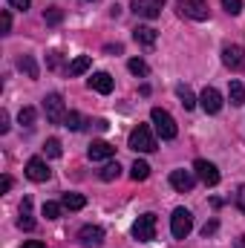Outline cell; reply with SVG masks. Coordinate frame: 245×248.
I'll return each instance as SVG.
<instances>
[{
    "instance_id": "obj_1",
    "label": "cell",
    "mask_w": 245,
    "mask_h": 248,
    "mask_svg": "<svg viewBox=\"0 0 245 248\" xmlns=\"http://www.w3.org/2000/svg\"><path fill=\"white\" fill-rule=\"evenodd\" d=\"M127 147L136 150V153H153V150H156V136H153V130H150L147 124L133 127V133H130V139H127Z\"/></svg>"
},
{
    "instance_id": "obj_2",
    "label": "cell",
    "mask_w": 245,
    "mask_h": 248,
    "mask_svg": "<svg viewBox=\"0 0 245 248\" xmlns=\"http://www.w3.org/2000/svg\"><path fill=\"white\" fill-rule=\"evenodd\" d=\"M150 119L156 124V133L165 139V141H170V139H176V133H179V127L173 122V116L168 113V110H162V107H153V113H150Z\"/></svg>"
},
{
    "instance_id": "obj_3",
    "label": "cell",
    "mask_w": 245,
    "mask_h": 248,
    "mask_svg": "<svg viewBox=\"0 0 245 248\" xmlns=\"http://www.w3.org/2000/svg\"><path fill=\"white\" fill-rule=\"evenodd\" d=\"M133 237H136L138 243L156 240V214H141V217L133 222Z\"/></svg>"
},
{
    "instance_id": "obj_4",
    "label": "cell",
    "mask_w": 245,
    "mask_h": 248,
    "mask_svg": "<svg viewBox=\"0 0 245 248\" xmlns=\"http://www.w3.org/2000/svg\"><path fill=\"white\" fill-rule=\"evenodd\" d=\"M44 113H46V122L63 124V119H66V104H63V95H58V93H49V95L44 98Z\"/></svg>"
},
{
    "instance_id": "obj_5",
    "label": "cell",
    "mask_w": 245,
    "mask_h": 248,
    "mask_svg": "<svg viewBox=\"0 0 245 248\" xmlns=\"http://www.w3.org/2000/svg\"><path fill=\"white\" fill-rule=\"evenodd\" d=\"M170 231H173L176 240H184V237L193 231V217H190L187 208H176V211H173V217H170Z\"/></svg>"
},
{
    "instance_id": "obj_6",
    "label": "cell",
    "mask_w": 245,
    "mask_h": 248,
    "mask_svg": "<svg viewBox=\"0 0 245 248\" xmlns=\"http://www.w3.org/2000/svg\"><path fill=\"white\" fill-rule=\"evenodd\" d=\"M176 9L182 17H190V20L208 17V0H176Z\"/></svg>"
},
{
    "instance_id": "obj_7",
    "label": "cell",
    "mask_w": 245,
    "mask_h": 248,
    "mask_svg": "<svg viewBox=\"0 0 245 248\" xmlns=\"http://www.w3.org/2000/svg\"><path fill=\"white\" fill-rule=\"evenodd\" d=\"M193 170H196V176H199L208 187L219 185V170H216L214 162H208V159H196V162H193Z\"/></svg>"
},
{
    "instance_id": "obj_8",
    "label": "cell",
    "mask_w": 245,
    "mask_h": 248,
    "mask_svg": "<svg viewBox=\"0 0 245 248\" xmlns=\"http://www.w3.org/2000/svg\"><path fill=\"white\" fill-rule=\"evenodd\" d=\"M222 63H225L228 69H234V72L245 69V49L237 46V44H228V46L222 49Z\"/></svg>"
},
{
    "instance_id": "obj_9",
    "label": "cell",
    "mask_w": 245,
    "mask_h": 248,
    "mask_svg": "<svg viewBox=\"0 0 245 248\" xmlns=\"http://www.w3.org/2000/svg\"><path fill=\"white\" fill-rule=\"evenodd\" d=\"M199 104H202V110H205L208 116H216V113L222 110V95H219V90L205 87V90H202V95H199Z\"/></svg>"
},
{
    "instance_id": "obj_10",
    "label": "cell",
    "mask_w": 245,
    "mask_h": 248,
    "mask_svg": "<svg viewBox=\"0 0 245 248\" xmlns=\"http://www.w3.org/2000/svg\"><path fill=\"white\" fill-rule=\"evenodd\" d=\"M162 6H165V0H133V12L147 20H156L162 15Z\"/></svg>"
},
{
    "instance_id": "obj_11",
    "label": "cell",
    "mask_w": 245,
    "mask_h": 248,
    "mask_svg": "<svg viewBox=\"0 0 245 248\" xmlns=\"http://www.w3.org/2000/svg\"><path fill=\"white\" fill-rule=\"evenodd\" d=\"M78 243L87 248H98L104 243V231L98 228V225H84L81 231H78Z\"/></svg>"
},
{
    "instance_id": "obj_12",
    "label": "cell",
    "mask_w": 245,
    "mask_h": 248,
    "mask_svg": "<svg viewBox=\"0 0 245 248\" xmlns=\"http://www.w3.org/2000/svg\"><path fill=\"white\" fill-rule=\"evenodd\" d=\"M26 176H29L32 182H46V179L52 176V170L46 168V162H44V159H38V156H35V159H29V162H26Z\"/></svg>"
},
{
    "instance_id": "obj_13",
    "label": "cell",
    "mask_w": 245,
    "mask_h": 248,
    "mask_svg": "<svg viewBox=\"0 0 245 248\" xmlns=\"http://www.w3.org/2000/svg\"><path fill=\"white\" fill-rule=\"evenodd\" d=\"M87 156H90L92 162H104V159H113V156H116V147H113L110 141H92V144L87 147Z\"/></svg>"
},
{
    "instance_id": "obj_14",
    "label": "cell",
    "mask_w": 245,
    "mask_h": 248,
    "mask_svg": "<svg viewBox=\"0 0 245 248\" xmlns=\"http://www.w3.org/2000/svg\"><path fill=\"white\" fill-rule=\"evenodd\" d=\"M170 185H173V190H179V193H187V190H193V185H196V176L190 170H173L170 173Z\"/></svg>"
},
{
    "instance_id": "obj_15",
    "label": "cell",
    "mask_w": 245,
    "mask_h": 248,
    "mask_svg": "<svg viewBox=\"0 0 245 248\" xmlns=\"http://www.w3.org/2000/svg\"><path fill=\"white\" fill-rule=\"evenodd\" d=\"M90 90H95V93H101V95H110V93H113V75H110V72H92Z\"/></svg>"
},
{
    "instance_id": "obj_16",
    "label": "cell",
    "mask_w": 245,
    "mask_h": 248,
    "mask_svg": "<svg viewBox=\"0 0 245 248\" xmlns=\"http://www.w3.org/2000/svg\"><path fill=\"white\" fill-rule=\"evenodd\" d=\"M133 38H136V44H141V46H153V44H156V29H150V26H136V29H133Z\"/></svg>"
},
{
    "instance_id": "obj_17",
    "label": "cell",
    "mask_w": 245,
    "mask_h": 248,
    "mask_svg": "<svg viewBox=\"0 0 245 248\" xmlns=\"http://www.w3.org/2000/svg\"><path fill=\"white\" fill-rule=\"evenodd\" d=\"M17 225H20L23 231H32V228H35V219H32V199H29V196H26L23 205H20V219H17Z\"/></svg>"
},
{
    "instance_id": "obj_18",
    "label": "cell",
    "mask_w": 245,
    "mask_h": 248,
    "mask_svg": "<svg viewBox=\"0 0 245 248\" xmlns=\"http://www.w3.org/2000/svg\"><path fill=\"white\" fill-rule=\"evenodd\" d=\"M90 66H92V58H90V55H78L75 61L66 66V72H69V75L75 78V75H84V72H87Z\"/></svg>"
},
{
    "instance_id": "obj_19",
    "label": "cell",
    "mask_w": 245,
    "mask_h": 248,
    "mask_svg": "<svg viewBox=\"0 0 245 248\" xmlns=\"http://www.w3.org/2000/svg\"><path fill=\"white\" fill-rule=\"evenodd\" d=\"M228 98H231V104H234V107H243V104H245L243 81H231V87H228Z\"/></svg>"
},
{
    "instance_id": "obj_20",
    "label": "cell",
    "mask_w": 245,
    "mask_h": 248,
    "mask_svg": "<svg viewBox=\"0 0 245 248\" xmlns=\"http://www.w3.org/2000/svg\"><path fill=\"white\" fill-rule=\"evenodd\" d=\"M17 69L26 72V78H38V63H35L32 55H20L17 58Z\"/></svg>"
},
{
    "instance_id": "obj_21",
    "label": "cell",
    "mask_w": 245,
    "mask_h": 248,
    "mask_svg": "<svg viewBox=\"0 0 245 248\" xmlns=\"http://www.w3.org/2000/svg\"><path fill=\"white\" fill-rule=\"evenodd\" d=\"M61 205H63V208H66V211H81V208L87 205V199H84L81 193H63Z\"/></svg>"
},
{
    "instance_id": "obj_22",
    "label": "cell",
    "mask_w": 245,
    "mask_h": 248,
    "mask_svg": "<svg viewBox=\"0 0 245 248\" xmlns=\"http://www.w3.org/2000/svg\"><path fill=\"white\" fill-rule=\"evenodd\" d=\"M130 176H133L136 182H144V179L150 176V165H147V162H141V159H136V162H133V168H130Z\"/></svg>"
},
{
    "instance_id": "obj_23",
    "label": "cell",
    "mask_w": 245,
    "mask_h": 248,
    "mask_svg": "<svg viewBox=\"0 0 245 248\" xmlns=\"http://www.w3.org/2000/svg\"><path fill=\"white\" fill-rule=\"evenodd\" d=\"M98 176H101L104 182H113V179H119V176H122V168H119V162H110V165H104Z\"/></svg>"
},
{
    "instance_id": "obj_24",
    "label": "cell",
    "mask_w": 245,
    "mask_h": 248,
    "mask_svg": "<svg viewBox=\"0 0 245 248\" xmlns=\"http://www.w3.org/2000/svg\"><path fill=\"white\" fill-rule=\"evenodd\" d=\"M176 95H179V101H182L184 110H193V107H196V95H193L187 87H176Z\"/></svg>"
},
{
    "instance_id": "obj_25",
    "label": "cell",
    "mask_w": 245,
    "mask_h": 248,
    "mask_svg": "<svg viewBox=\"0 0 245 248\" xmlns=\"http://www.w3.org/2000/svg\"><path fill=\"white\" fill-rule=\"evenodd\" d=\"M63 127H69V130H84V116L75 113V110H69L66 119H63Z\"/></svg>"
},
{
    "instance_id": "obj_26",
    "label": "cell",
    "mask_w": 245,
    "mask_h": 248,
    "mask_svg": "<svg viewBox=\"0 0 245 248\" xmlns=\"http://www.w3.org/2000/svg\"><path fill=\"white\" fill-rule=\"evenodd\" d=\"M127 69H130L133 75H138V78H144V75L150 72V66L141 61V58H133V61H127Z\"/></svg>"
},
{
    "instance_id": "obj_27",
    "label": "cell",
    "mask_w": 245,
    "mask_h": 248,
    "mask_svg": "<svg viewBox=\"0 0 245 248\" xmlns=\"http://www.w3.org/2000/svg\"><path fill=\"white\" fill-rule=\"evenodd\" d=\"M44 153L49 156V159H58L63 150H61V141L58 139H46V144H44Z\"/></svg>"
},
{
    "instance_id": "obj_28",
    "label": "cell",
    "mask_w": 245,
    "mask_h": 248,
    "mask_svg": "<svg viewBox=\"0 0 245 248\" xmlns=\"http://www.w3.org/2000/svg\"><path fill=\"white\" fill-rule=\"evenodd\" d=\"M44 20H46L49 26H55V23H61V20H63V9H58V6H52V9H46V12H44Z\"/></svg>"
},
{
    "instance_id": "obj_29",
    "label": "cell",
    "mask_w": 245,
    "mask_h": 248,
    "mask_svg": "<svg viewBox=\"0 0 245 248\" xmlns=\"http://www.w3.org/2000/svg\"><path fill=\"white\" fill-rule=\"evenodd\" d=\"M61 211H63V205H58V202H46V205H44V217H46V219H58Z\"/></svg>"
},
{
    "instance_id": "obj_30",
    "label": "cell",
    "mask_w": 245,
    "mask_h": 248,
    "mask_svg": "<svg viewBox=\"0 0 245 248\" xmlns=\"http://www.w3.org/2000/svg\"><path fill=\"white\" fill-rule=\"evenodd\" d=\"M17 122L23 124V127H32V124H35V110H32V107H23L20 116H17Z\"/></svg>"
},
{
    "instance_id": "obj_31",
    "label": "cell",
    "mask_w": 245,
    "mask_h": 248,
    "mask_svg": "<svg viewBox=\"0 0 245 248\" xmlns=\"http://www.w3.org/2000/svg\"><path fill=\"white\" fill-rule=\"evenodd\" d=\"M222 9L228 15H240L243 12V0H222Z\"/></svg>"
},
{
    "instance_id": "obj_32",
    "label": "cell",
    "mask_w": 245,
    "mask_h": 248,
    "mask_svg": "<svg viewBox=\"0 0 245 248\" xmlns=\"http://www.w3.org/2000/svg\"><path fill=\"white\" fill-rule=\"evenodd\" d=\"M0 29H3V35L12 29V15H9V12H3V15H0Z\"/></svg>"
},
{
    "instance_id": "obj_33",
    "label": "cell",
    "mask_w": 245,
    "mask_h": 248,
    "mask_svg": "<svg viewBox=\"0 0 245 248\" xmlns=\"http://www.w3.org/2000/svg\"><path fill=\"white\" fill-rule=\"evenodd\" d=\"M29 3H32V0H9V6H12V9H17V12H26V9H29Z\"/></svg>"
},
{
    "instance_id": "obj_34",
    "label": "cell",
    "mask_w": 245,
    "mask_h": 248,
    "mask_svg": "<svg viewBox=\"0 0 245 248\" xmlns=\"http://www.w3.org/2000/svg\"><path fill=\"white\" fill-rule=\"evenodd\" d=\"M0 133H9V113L0 110Z\"/></svg>"
},
{
    "instance_id": "obj_35",
    "label": "cell",
    "mask_w": 245,
    "mask_h": 248,
    "mask_svg": "<svg viewBox=\"0 0 245 248\" xmlns=\"http://www.w3.org/2000/svg\"><path fill=\"white\" fill-rule=\"evenodd\" d=\"M237 205H240V211L245 214V185L240 187V190H237Z\"/></svg>"
},
{
    "instance_id": "obj_36",
    "label": "cell",
    "mask_w": 245,
    "mask_h": 248,
    "mask_svg": "<svg viewBox=\"0 0 245 248\" xmlns=\"http://www.w3.org/2000/svg\"><path fill=\"white\" fill-rule=\"evenodd\" d=\"M214 231H216V222H208V225H205V228H202V237H211V234H214Z\"/></svg>"
},
{
    "instance_id": "obj_37",
    "label": "cell",
    "mask_w": 245,
    "mask_h": 248,
    "mask_svg": "<svg viewBox=\"0 0 245 248\" xmlns=\"http://www.w3.org/2000/svg\"><path fill=\"white\" fill-rule=\"evenodd\" d=\"M9 187H12V179H9V176H3V179H0V190H3V193H6V190H9Z\"/></svg>"
},
{
    "instance_id": "obj_38",
    "label": "cell",
    "mask_w": 245,
    "mask_h": 248,
    "mask_svg": "<svg viewBox=\"0 0 245 248\" xmlns=\"http://www.w3.org/2000/svg\"><path fill=\"white\" fill-rule=\"evenodd\" d=\"M23 248H46L44 243H38V240H29V243H23Z\"/></svg>"
},
{
    "instance_id": "obj_39",
    "label": "cell",
    "mask_w": 245,
    "mask_h": 248,
    "mask_svg": "<svg viewBox=\"0 0 245 248\" xmlns=\"http://www.w3.org/2000/svg\"><path fill=\"white\" fill-rule=\"evenodd\" d=\"M58 63H61V55H58V52H52V55H49V66H58Z\"/></svg>"
},
{
    "instance_id": "obj_40",
    "label": "cell",
    "mask_w": 245,
    "mask_h": 248,
    "mask_svg": "<svg viewBox=\"0 0 245 248\" xmlns=\"http://www.w3.org/2000/svg\"><path fill=\"white\" fill-rule=\"evenodd\" d=\"M107 127H110V124L104 122V119H98V122H95V130H107Z\"/></svg>"
},
{
    "instance_id": "obj_41",
    "label": "cell",
    "mask_w": 245,
    "mask_h": 248,
    "mask_svg": "<svg viewBox=\"0 0 245 248\" xmlns=\"http://www.w3.org/2000/svg\"><path fill=\"white\" fill-rule=\"evenodd\" d=\"M237 248H245V237H240V240H237Z\"/></svg>"
},
{
    "instance_id": "obj_42",
    "label": "cell",
    "mask_w": 245,
    "mask_h": 248,
    "mask_svg": "<svg viewBox=\"0 0 245 248\" xmlns=\"http://www.w3.org/2000/svg\"><path fill=\"white\" fill-rule=\"evenodd\" d=\"M84 3H95V0H84Z\"/></svg>"
}]
</instances>
